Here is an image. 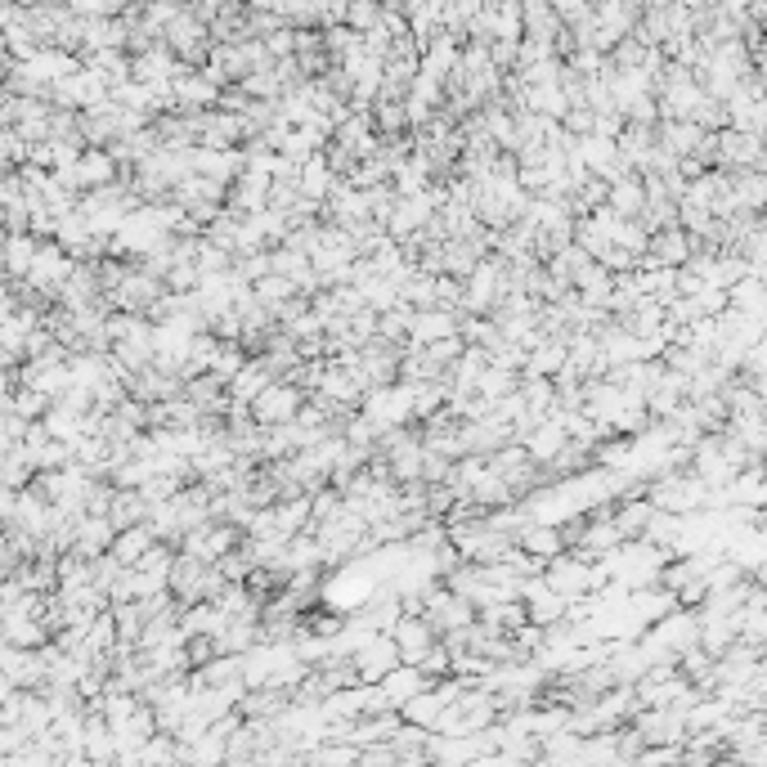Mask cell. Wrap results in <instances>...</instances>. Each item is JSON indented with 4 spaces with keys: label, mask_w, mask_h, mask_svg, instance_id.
<instances>
[{
    "label": "cell",
    "mask_w": 767,
    "mask_h": 767,
    "mask_svg": "<svg viewBox=\"0 0 767 767\" xmlns=\"http://www.w3.org/2000/svg\"><path fill=\"white\" fill-rule=\"evenodd\" d=\"M301 400H306V391H301L297 382H288V377H270L265 391L256 395L247 409H252V422H261V427H283V422L297 418Z\"/></svg>",
    "instance_id": "1"
},
{
    "label": "cell",
    "mask_w": 767,
    "mask_h": 767,
    "mask_svg": "<svg viewBox=\"0 0 767 767\" xmlns=\"http://www.w3.org/2000/svg\"><path fill=\"white\" fill-rule=\"evenodd\" d=\"M350 664H355L359 682H382V673H391L395 664H400V651H395L391 633H382V628H373V633H368L364 642L355 646V655H350Z\"/></svg>",
    "instance_id": "2"
},
{
    "label": "cell",
    "mask_w": 767,
    "mask_h": 767,
    "mask_svg": "<svg viewBox=\"0 0 767 767\" xmlns=\"http://www.w3.org/2000/svg\"><path fill=\"white\" fill-rule=\"evenodd\" d=\"M718 166H754L763 171V135L754 131H736V126H718Z\"/></svg>",
    "instance_id": "3"
},
{
    "label": "cell",
    "mask_w": 767,
    "mask_h": 767,
    "mask_svg": "<svg viewBox=\"0 0 767 767\" xmlns=\"http://www.w3.org/2000/svg\"><path fill=\"white\" fill-rule=\"evenodd\" d=\"M386 633H391V642H395V651H400L404 664H418L422 655H427V646L436 642V628H431L422 615H400Z\"/></svg>",
    "instance_id": "4"
},
{
    "label": "cell",
    "mask_w": 767,
    "mask_h": 767,
    "mask_svg": "<svg viewBox=\"0 0 767 767\" xmlns=\"http://www.w3.org/2000/svg\"><path fill=\"white\" fill-rule=\"evenodd\" d=\"M243 149H202V144H193L189 149V171L198 175H211V180L220 184H234L238 171H243Z\"/></svg>",
    "instance_id": "5"
},
{
    "label": "cell",
    "mask_w": 767,
    "mask_h": 767,
    "mask_svg": "<svg viewBox=\"0 0 767 767\" xmlns=\"http://www.w3.org/2000/svg\"><path fill=\"white\" fill-rule=\"evenodd\" d=\"M449 332H458V310L427 306L409 314V346H431V341L449 337Z\"/></svg>",
    "instance_id": "6"
},
{
    "label": "cell",
    "mask_w": 767,
    "mask_h": 767,
    "mask_svg": "<svg viewBox=\"0 0 767 767\" xmlns=\"http://www.w3.org/2000/svg\"><path fill=\"white\" fill-rule=\"evenodd\" d=\"M646 256H651L655 265H687L691 256V234L682 225H669V229H655L651 238H646Z\"/></svg>",
    "instance_id": "7"
},
{
    "label": "cell",
    "mask_w": 767,
    "mask_h": 767,
    "mask_svg": "<svg viewBox=\"0 0 767 767\" xmlns=\"http://www.w3.org/2000/svg\"><path fill=\"white\" fill-rule=\"evenodd\" d=\"M234 709L243 718H279L288 709V691L274 687V682H261V687H247Z\"/></svg>",
    "instance_id": "8"
},
{
    "label": "cell",
    "mask_w": 767,
    "mask_h": 767,
    "mask_svg": "<svg viewBox=\"0 0 767 767\" xmlns=\"http://www.w3.org/2000/svg\"><path fill=\"white\" fill-rule=\"evenodd\" d=\"M516 548L530 552V557H539V561H548V557H557V552L566 548V539H561V530L552 521H530V525L516 530Z\"/></svg>",
    "instance_id": "9"
},
{
    "label": "cell",
    "mask_w": 767,
    "mask_h": 767,
    "mask_svg": "<svg viewBox=\"0 0 767 767\" xmlns=\"http://www.w3.org/2000/svg\"><path fill=\"white\" fill-rule=\"evenodd\" d=\"M561 445H566V431H561V422L552 418V413H548V418H539V422H534V427L521 436V449H525V454H530L534 462H539V467H543V462H548L552 454H557Z\"/></svg>",
    "instance_id": "10"
},
{
    "label": "cell",
    "mask_w": 767,
    "mask_h": 767,
    "mask_svg": "<svg viewBox=\"0 0 767 767\" xmlns=\"http://www.w3.org/2000/svg\"><path fill=\"white\" fill-rule=\"evenodd\" d=\"M642 202H646V193H642V175L637 171H624L619 180L606 184V207L615 211V216H624V220H637V211H642Z\"/></svg>",
    "instance_id": "11"
},
{
    "label": "cell",
    "mask_w": 767,
    "mask_h": 767,
    "mask_svg": "<svg viewBox=\"0 0 767 767\" xmlns=\"http://www.w3.org/2000/svg\"><path fill=\"white\" fill-rule=\"evenodd\" d=\"M377 687H382V691H386V700H391V705L400 709L404 700L418 696V691H422V687H431V682H427V673H422L418 664H404V660H400L391 673H382V682H377Z\"/></svg>",
    "instance_id": "12"
},
{
    "label": "cell",
    "mask_w": 767,
    "mask_h": 767,
    "mask_svg": "<svg viewBox=\"0 0 767 767\" xmlns=\"http://www.w3.org/2000/svg\"><path fill=\"white\" fill-rule=\"evenodd\" d=\"M332 166H328V157L323 153H310L306 162H297V193L301 198H314V202H323L328 198V189H332Z\"/></svg>",
    "instance_id": "13"
},
{
    "label": "cell",
    "mask_w": 767,
    "mask_h": 767,
    "mask_svg": "<svg viewBox=\"0 0 767 767\" xmlns=\"http://www.w3.org/2000/svg\"><path fill=\"white\" fill-rule=\"evenodd\" d=\"M270 377L274 373L261 364V359H243V368H238V373L225 382V395H229V400H238V404H252L256 395L265 391V382H270Z\"/></svg>",
    "instance_id": "14"
},
{
    "label": "cell",
    "mask_w": 767,
    "mask_h": 767,
    "mask_svg": "<svg viewBox=\"0 0 767 767\" xmlns=\"http://www.w3.org/2000/svg\"><path fill=\"white\" fill-rule=\"evenodd\" d=\"M651 516H655V507L646 503L642 494H628L624 503L611 507V521H615L619 539H642V530H646V521H651Z\"/></svg>",
    "instance_id": "15"
},
{
    "label": "cell",
    "mask_w": 767,
    "mask_h": 767,
    "mask_svg": "<svg viewBox=\"0 0 767 767\" xmlns=\"http://www.w3.org/2000/svg\"><path fill=\"white\" fill-rule=\"evenodd\" d=\"M157 539L153 534V525L149 521H135V525H126V530H117L113 534V543H108V552H113L122 566H135V561L144 557V548Z\"/></svg>",
    "instance_id": "16"
},
{
    "label": "cell",
    "mask_w": 767,
    "mask_h": 767,
    "mask_svg": "<svg viewBox=\"0 0 767 767\" xmlns=\"http://www.w3.org/2000/svg\"><path fill=\"white\" fill-rule=\"evenodd\" d=\"M108 516H113V530H126L135 521H149V498L140 489H113V503H108Z\"/></svg>",
    "instance_id": "17"
},
{
    "label": "cell",
    "mask_w": 767,
    "mask_h": 767,
    "mask_svg": "<svg viewBox=\"0 0 767 767\" xmlns=\"http://www.w3.org/2000/svg\"><path fill=\"white\" fill-rule=\"evenodd\" d=\"M440 709H445L440 691H436V687H422L418 696H409V700L400 705V718H404V723H418V727H436Z\"/></svg>",
    "instance_id": "18"
},
{
    "label": "cell",
    "mask_w": 767,
    "mask_h": 767,
    "mask_svg": "<svg viewBox=\"0 0 767 767\" xmlns=\"http://www.w3.org/2000/svg\"><path fill=\"white\" fill-rule=\"evenodd\" d=\"M727 306L741 314H759L763 319V279L759 274H741V279L727 288Z\"/></svg>",
    "instance_id": "19"
},
{
    "label": "cell",
    "mask_w": 767,
    "mask_h": 767,
    "mask_svg": "<svg viewBox=\"0 0 767 767\" xmlns=\"http://www.w3.org/2000/svg\"><path fill=\"white\" fill-rule=\"evenodd\" d=\"M395 297H400V306H413V310H427V306H436V274H422V270H413L409 279L395 288Z\"/></svg>",
    "instance_id": "20"
},
{
    "label": "cell",
    "mask_w": 767,
    "mask_h": 767,
    "mask_svg": "<svg viewBox=\"0 0 767 767\" xmlns=\"http://www.w3.org/2000/svg\"><path fill=\"white\" fill-rule=\"evenodd\" d=\"M238 225H243V216H238V211H229V207H220L216 220H207V225H202V238H207V243H216V247H225V252L234 256Z\"/></svg>",
    "instance_id": "21"
},
{
    "label": "cell",
    "mask_w": 767,
    "mask_h": 767,
    "mask_svg": "<svg viewBox=\"0 0 767 767\" xmlns=\"http://www.w3.org/2000/svg\"><path fill=\"white\" fill-rule=\"evenodd\" d=\"M516 377H521V373H512V368L485 364V368H480V377H476V395H485V400H503V395L516 391Z\"/></svg>",
    "instance_id": "22"
},
{
    "label": "cell",
    "mask_w": 767,
    "mask_h": 767,
    "mask_svg": "<svg viewBox=\"0 0 767 767\" xmlns=\"http://www.w3.org/2000/svg\"><path fill=\"white\" fill-rule=\"evenodd\" d=\"M409 314H413V306H400V301L391 310H382L377 314V337L391 341V346H404L409 341Z\"/></svg>",
    "instance_id": "23"
},
{
    "label": "cell",
    "mask_w": 767,
    "mask_h": 767,
    "mask_svg": "<svg viewBox=\"0 0 767 767\" xmlns=\"http://www.w3.org/2000/svg\"><path fill=\"white\" fill-rule=\"evenodd\" d=\"M252 297H256V301H265V306L274 310V306H279V301L297 297V283H292L288 274H274V270H270V274H261V279L252 283Z\"/></svg>",
    "instance_id": "24"
},
{
    "label": "cell",
    "mask_w": 767,
    "mask_h": 767,
    "mask_svg": "<svg viewBox=\"0 0 767 767\" xmlns=\"http://www.w3.org/2000/svg\"><path fill=\"white\" fill-rule=\"evenodd\" d=\"M113 521H104V516H90L86 525H81V557H99V552H108V543H113Z\"/></svg>",
    "instance_id": "25"
},
{
    "label": "cell",
    "mask_w": 767,
    "mask_h": 767,
    "mask_svg": "<svg viewBox=\"0 0 767 767\" xmlns=\"http://www.w3.org/2000/svg\"><path fill=\"white\" fill-rule=\"evenodd\" d=\"M193 265H198V274H220L234 265V256L225 252V247L207 243V238H198V252H193Z\"/></svg>",
    "instance_id": "26"
},
{
    "label": "cell",
    "mask_w": 767,
    "mask_h": 767,
    "mask_svg": "<svg viewBox=\"0 0 767 767\" xmlns=\"http://www.w3.org/2000/svg\"><path fill=\"white\" fill-rule=\"evenodd\" d=\"M198 279L202 274H198V265L193 261H171L166 265V274H162V288L166 292H193L198 288Z\"/></svg>",
    "instance_id": "27"
},
{
    "label": "cell",
    "mask_w": 767,
    "mask_h": 767,
    "mask_svg": "<svg viewBox=\"0 0 767 767\" xmlns=\"http://www.w3.org/2000/svg\"><path fill=\"white\" fill-rule=\"evenodd\" d=\"M108 175H113V157H108V153H86V162H81L77 180H81V184H104Z\"/></svg>",
    "instance_id": "28"
},
{
    "label": "cell",
    "mask_w": 767,
    "mask_h": 767,
    "mask_svg": "<svg viewBox=\"0 0 767 767\" xmlns=\"http://www.w3.org/2000/svg\"><path fill=\"white\" fill-rule=\"evenodd\" d=\"M27 256H32V247H27L23 238H18V243H9V261H14V270H23Z\"/></svg>",
    "instance_id": "29"
},
{
    "label": "cell",
    "mask_w": 767,
    "mask_h": 767,
    "mask_svg": "<svg viewBox=\"0 0 767 767\" xmlns=\"http://www.w3.org/2000/svg\"><path fill=\"white\" fill-rule=\"evenodd\" d=\"M18 409H23L27 418H32V413H41V395H23V400H18Z\"/></svg>",
    "instance_id": "30"
}]
</instances>
